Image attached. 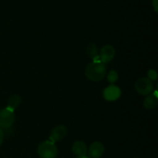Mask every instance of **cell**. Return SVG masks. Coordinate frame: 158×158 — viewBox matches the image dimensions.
I'll use <instances>...</instances> for the list:
<instances>
[{"label":"cell","mask_w":158,"mask_h":158,"mask_svg":"<svg viewBox=\"0 0 158 158\" xmlns=\"http://www.w3.org/2000/svg\"><path fill=\"white\" fill-rule=\"evenodd\" d=\"M106 74V69L103 62H92L85 69V76L92 81H102Z\"/></svg>","instance_id":"1"},{"label":"cell","mask_w":158,"mask_h":158,"mask_svg":"<svg viewBox=\"0 0 158 158\" xmlns=\"http://www.w3.org/2000/svg\"><path fill=\"white\" fill-rule=\"evenodd\" d=\"M37 153L40 158H56L57 156V147L51 141H44L38 145Z\"/></svg>","instance_id":"2"},{"label":"cell","mask_w":158,"mask_h":158,"mask_svg":"<svg viewBox=\"0 0 158 158\" xmlns=\"http://www.w3.org/2000/svg\"><path fill=\"white\" fill-rule=\"evenodd\" d=\"M135 90L142 95H149L153 94L154 84L148 78H141L135 82Z\"/></svg>","instance_id":"3"},{"label":"cell","mask_w":158,"mask_h":158,"mask_svg":"<svg viewBox=\"0 0 158 158\" xmlns=\"http://www.w3.org/2000/svg\"><path fill=\"white\" fill-rule=\"evenodd\" d=\"M15 121V114L14 111L6 107L0 110V128L2 129H9Z\"/></svg>","instance_id":"4"},{"label":"cell","mask_w":158,"mask_h":158,"mask_svg":"<svg viewBox=\"0 0 158 158\" xmlns=\"http://www.w3.org/2000/svg\"><path fill=\"white\" fill-rule=\"evenodd\" d=\"M67 134H68V129L65 126H63V125L56 126L51 131L50 136H49V141H51L52 143L60 142L66 137Z\"/></svg>","instance_id":"5"},{"label":"cell","mask_w":158,"mask_h":158,"mask_svg":"<svg viewBox=\"0 0 158 158\" xmlns=\"http://www.w3.org/2000/svg\"><path fill=\"white\" fill-rule=\"evenodd\" d=\"M121 95V91L118 86L115 85H110L106 87L104 92H103V96L106 101L109 102H114L117 101Z\"/></svg>","instance_id":"6"},{"label":"cell","mask_w":158,"mask_h":158,"mask_svg":"<svg viewBox=\"0 0 158 158\" xmlns=\"http://www.w3.org/2000/svg\"><path fill=\"white\" fill-rule=\"evenodd\" d=\"M115 48L110 45V44H106L105 46H103L100 50V55L99 57L101 59V61L105 64V63H107V62H110L114 56H115Z\"/></svg>","instance_id":"7"},{"label":"cell","mask_w":158,"mask_h":158,"mask_svg":"<svg viewBox=\"0 0 158 158\" xmlns=\"http://www.w3.org/2000/svg\"><path fill=\"white\" fill-rule=\"evenodd\" d=\"M105 152V146L100 142H94L91 144L89 147V150L87 151L89 156L92 158H100Z\"/></svg>","instance_id":"8"},{"label":"cell","mask_w":158,"mask_h":158,"mask_svg":"<svg viewBox=\"0 0 158 158\" xmlns=\"http://www.w3.org/2000/svg\"><path fill=\"white\" fill-rule=\"evenodd\" d=\"M87 151H88V149H87L86 144L83 142H81V141H77L72 145V152L77 156H86Z\"/></svg>","instance_id":"9"},{"label":"cell","mask_w":158,"mask_h":158,"mask_svg":"<svg viewBox=\"0 0 158 158\" xmlns=\"http://www.w3.org/2000/svg\"><path fill=\"white\" fill-rule=\"evenodd\" d=\"M158 97H156L153 94L146 96L143 101V106L146 109H154L157 106Z\"/></svg>","instance_id":"10"},{"label":"cell","mask_w":158,"mask_h":158,"mask_svg":"<svg viewBox=\"0 0 158 158\" xmlns=\"http://www.w3.org/2000/svg\"><path fill=\"white\" fill-rule=\"evenodd\" d=\"M20 103H21V98H20V96L18 95V94H14V95H12V96L9 97L8 102H7V106H6V107H8L9 109L15 111V110L19 107V106L20 105Z\"/></svg>","instance_id":"11"},{"label":"cell","mask_w":158,"mask_h":158,"mask_svg":"<svg viewBox=\"0 0 158 158\" xmlns=\"http://www.w3.org/2000/svg\"><path fill=\"white\" fill-rule=\"evenodd\" d=\"M87 54L90 57L94 58V56H96L98 55V50H97V47L95 44H90L88 48H87Z\"/></svg>","instance_id":"12"},{"label":"cell","mask_w":158,"mask_h":158,"mask_svg":"<svg viewBox=\"0 0 158 158\" xmlns=\"http://www.w3.org/2000/svg\"><path fill=\"white\" fill-rule=\"evenodd\" d=\"M118 74L117 71L115 70H111L108 74H107V80L110 83H114L118 81Z\"/></svg>","instance_id":"13"},{"label":"cell","mask_w":158,"mask_h":158,"mask_svg":"<svg viewBox=\"0 0 158 158\" xmlns=\"http://www.w3.org/2000/svg\"><path fill=\"white\" fill-rule=\"evenodd\" d=\"M148 79L151 81H156L157 80V72L155 69H150L147 73Z\"/></svg>","instance_id":"14"},{"label":"cell","mask_w":158,"mask_h":158,"mask_svg":"<svg viewBox=\"0 0 158 158\" xmlns=\"http://www.w3.org/2000/svg\"><path fill=\"white\" fill-rule=\"evenodd\" d=\"M153 6L155 8V11L157 12L158 11V5H157V0H153Z\"/></svg>","instance_id":"15"},{"label":"cell","mask_w":158,"mask_h":158,"mask_svg":"<svg viewBox=\"0 0 158 158\" xmlns=\"http://www.w3.org/2000/svg\"><path fill=\"white\" fill-rule=\"evenodd\" d=\"M3 141H4V133H3V131L0 128V145L3 143Z\"/></svg>","instance_id":"16"},{"label":"cell","mask_w":158,"mask_h":158,"mask_svg":"<svg viewBox=\"0 0 158 158\" xmlns=\"http://www.w3.org/2000/svg\"><path fill=\"white\" fill-rule=\"evenodd\" d=\"M76 158H90V157H88V156H77Z\"/></svg>","instance_id":"17"}]
</instances>
